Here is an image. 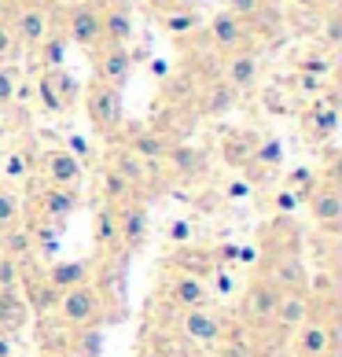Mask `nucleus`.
Here are the masks:
<instances>
[{"instance_id": "f257e3e1", "label": "nucleus", "mask_w": 342, "mask_h": 357, "mask_svg": "<svg viewBox=\"0 0 342 357\" xmlns=\"http://www.w3.org/2000/svg\"><path fill=\"white\" fill-rule=\"evenodd\" d=\"M85 111H88V122L96 126L103 137L118 133V129H122V118H125L122 89H111L103 82H88V89H85Z\"/></svg>"}, {"instance_id": "f03ea898", "label": "nucleus", "mask_w": 342, "mask_h": 357, "mask_svg": "<svg viewBox=\"0 0 342 357\" xmlns=\"http://www.w3.org/2000/svg\"><path fill=\"white\" fill-rule=\"evenodd\" d=\"M100 310H103V298H100L96 284H81V287H70V291H63V295H59L56 317H59L63 328H70V332H74V328L96 324Z\"/></svg>"}, {"instance_id": "7ed1b4c3", "label": "nucleus", "mask_w": 342, "mask_h": 357, "mask_svg": "<svg viewBox=\"0 0 342 357\" xmlns=\"http://www.w3.org/2000/svg\"><path fill=\"white\" fill-rule=\"evenodd\" d=\"M180 335L188 342H199V347H214L225 335V317H221L214 306H195V310H180Z\"/></svg>"}, {"instance_id": "20e7f679", "label": "nucleus", "mask_w": 342, "mask_h": 357, "mask_svg": "<svg viewBox=\"0 0 342 357\" xmlns=\"http://www.w3.org/2000/svg\"><path fill=\"white\" fill-rule=\"evenodd\" d=\"M37 174H41V181L48 184V188H81L85 166H81V158H77V155L56 148V151H45L41 155Z\"/></svg>"}, {"instance_id": "39448f33", "label": "nucleus", "mask_w": 342, "mask_h": 357, "mask_svg": "<svg viewBox=\"0 0 342 357\" xmlns=\"http://www.w3.org/2000/svg\"><path fill=\"white\" fill-rule=\"evenodd\" d=\"M306 206H309V218L320 225V229L335 232L342 225V192H339V181L327 177L320 184H313L306 192Z\"/></svg>"}, {"instance_id": "423d86ee", "label": "nucleus", "mask_w": 342, "mask_h": 357, "mask_svg": "<svg viewBox=\"0 0 342 357\" xmlns=\"http://www.w3.org/2000/svg\"><path fill=\"white\" fill-rule=\"evenodd\" d=\"M313 310H317V302L309 298V291H280L276 310H272V328L283 335H295L313 317Z\"/></svg>"}, {"instance_id": "0eeeda50", "label": "nucleus", "mask_w": 342, "mask_h": 357, "mask_svg": "<svg viewBox=\"0 0 342 357\" xmlns=\"http://www.w3.org/2000/svg\"><path fill=\"white\" fill-rule=\"evenodd\" d=\"M276 298H280V287L269 280V273L261 269L251 287H247V298H243V321L247 324H272V310H276Z\"/></svg>"}, {"instance_id": "6e6552de", "label": "nucleus", "mask_w": 342, "mask_h": 357, "mask_svg": "<svg viewBox=\"0 0 342 357\" xmlns=\"http://www.w3.org/2000/svg\"><path fill=\"white\" fill-rule=\"evenodd\" d=\"M92 67H96V82L122 89L133 74V52L122 45H96V56H92Z\"/></svg>"}, {"instance_id": "1a4fd4ad", "label": "nucleus", "mask_w": 342, "mask_h": 357, "mask_svg": "<svg viewBox=\"0 0 342 357\" xmlns=\"http://www.w3.org/2000/svg\"><path fill=\"white\" fill-rule=\"evenodd\" d=\"M48 8L41 4H19L15 8V15H11L8 22V30L11 37H15V45H26V48H37V45H45V37H48Z\"/></svg>"}, {"instance_id": "9d476101", "label": "nucleus", "mask_w": 342, "mask_h": 357, "mask_svg": "<svg viewBox=\"0 0 342 357\" xmlns=\"http://www.w3.org/2000/svg\"><path fill=\"white\" fill-rule=\"evenodd\" d=\"M335 354V328L317 313L295 332V357H332Z\"/></svg>"}, {"instance_id": "9b49d317", "label": "nucleus", "mask_w": 342, "mask_h": 357, "mask_svg": "<svg viewBox=\"0 0 342 357\" xmlns=\"http://www.w3.org/2000/svg\"><path fill=\"white\" fill-rule=\"evenodd\" d=\"M151 236V214L143 203L129 199L125 206H118V243L125 250H140Z\"/></svg>"}, {"instance_id": "f8f14e48", "label": "nucleus", "mask_w": 342, "mask_h": 357, "mask_svg": "<svg viewBox=\"0 0 342 357\" xmlns=\"http://www.w3.org/2000/svg\"><path fill=\"white\" fill-rule=\"evenodd\" d=\"M30 321H33V310H30V302H26L22 284L19 287H0V332L15 339L30 328Z\"/></svg>"}, {"instance_id": "ddd939ff", "label": "nucleus", "mask_w": 342, "mask_h": 357, "mask_svg": "<svg viewBox=\"0 0 342 357\" xmlns=\"http://www.w3.org/2000/svg\"><path fill=\"white\" fill-rule=\"evenodd\" d=\"M81 206V188H45L37 192V218L56 225V221H67L74 210Z\"/></svg>"}, {"instance_id": "4468645a", "label": "nucleus", "mask_w": 342, "mask_h": 357, "mask_svg": "<svg viewBox=\"0 0 342 357\" xmlns=\"http://www.w3.org/2000/svg\"><path fill=\"white\" fill-rule=\"evenodd\" d=\"M67 37L74 45H81V48H96L103 45V30H100V11L88 4V0H81V4H74L70 8V15H67Z\"/></svg>"}, {"instance_id": "2eb2a0df", "label": "nucleus", "mask_w": 342, "mask_h": 357, "mask_svg": "<svg viewBox=\"0 0 342 357\" xmlns=\"http://www.w3.org/2000/svg\"><path fill=\"white\" fill-rule=\"evenodd\" d=\"M166 298L173 302L177 310H195V306H210V284L199 280V276L177 273L166 287Z\"/></svg>"}, {"instance_id": "dca6fc26", "label": "nucleus", "mask_w": 342, "mask_h": 357, "mask_svg": "<svg viewBox=\"0 0 342 357\" xmlns=\"http://www.w3.org/2000/svg\"><path fill=\"white\" fill-rule=\"evenodd\" d=\"M45 284H52L63 295L70 287H81V284H92V261L88 258H67V261H56L48 266L45 273Z\"/></svg>"}, {"instance_id": "f3484780", "label": "nucleus", "mask_w": 342, "mask_h": 357, "mask_svg": "<svg viewBox=\"0 0 342 357\" xmlns=\"http://www.w3.org/2000/svg\"><path fill=\"white\" fill-rule=\"evenodd\" d=\"M100 30H103V45H122L129 48L133 41L137 26H133V15H129L125 4H114L107 11H100Z\"/></svg>"}, {"instance_id": "a211bd4d", "label": "nucleus", "mask_w": 342, "mask_h": 357, "mask_svg": "<svg viewBox=\"0 0 342 357\" xmlns=\"http://www.w3.org/2000/svg\"><path fill=\"white\" fill-rule=\"evenodd\" d=\"M265 273H269V280L280 291H306L309 287V273H306V266H302L298 255H280Z\"/></svg>"}, {"instance_id": "6ab92c4d", "label": "nucleus", "mask_w": 342, "mask_h": 357, "mask_svg": "<svg viewBox=\"0 0 342 357\" xmlns=\"http://www.w3.org/2000/svg\"><path fill=\"white\" fill-rule=\"evenodd\" d=\"M210 37H214V45L221 52H240V45L247 41V26L235 15H228V11H217L210 19Z\"/></svg>"}, {"instance_id": "aec40b11", "label": "nucleus", "mask_w": 342, "mask_h": 357, "mask_svg": "<svg viewBox=\"0 0 342 357\" xmlns=\"http://www.w3.org/2000/svg\"><path fill=\"white\" fill-rule=\"evenodd\" d=\"M37 250V236L30 225H8V229H0V255L15 258V261H26Z\"/></svg>"}, {"instance_id": "412c9836", "label": "nucleus", "mask_w": 342, "mask_h": 357, "mask_svg": "<svg viewBox=\"0 0 342 357\" xmlns=\"http://www.w3.org/2000/svg\"><path fill=\"white\" fill-rule=\"evenodd\" d=\"M258 74H261L258 52H235V56L228 59V67H225V85H232L235 92H240V89H251V85L258 82Z\"/></svg>"}, {"instance_id": "4be33fe9", "label": "nucleus", "mask_w": 342, "mask_h": 357, "mask_svg": "<svg viewBox=\"0 0 342 357\" xmlns=\"http://www.w3.org/2000/svg\"><path fill=\"white\" fill-rule=\"evenodd\" d=\"M107 169H114V174L122 177V181H125V184H129V188H133V192H137V184H143V181H148V162H143V158H137V155L129 151V148L114 151V155H111V166H107Z\"/></svg>"}, {"instance_id": "5701e85b", "label": "nucleus", "mask_w": 342, "mask_h": 357, "mask_svg": "<svg viewBox=\"0 0 342 357\" xmlns=\"http://www.w3.org/2000/svg\"><path fill=\"white\" fill-rule=\"evenodd\" d=\"M92 240L103 250L118 247V206L114 203H103L96 210V218H92Z\"/></svg>"}, {"instance_id": "b1692460", "label": "nucleus", "mask_w": 342, "mask_h": 357, "mask_svg": "<svg viewBox=\"0 0 342 357\" xmlns=\"http://www.w3.org/2000/svg\"><path fill=\"white\" fill-rule=\"evenodd\" d=\"M100 347H103L100 324H88V328H74V339L67 342V354L70 357H100Z\"/></svg>"}, {"instance_id": "393cba45", "label": "nucleus", "mask_w": 342, "mask_h": 357, "mask_svg": "<svg viewBox=\"0 0 342 357\" xmlns=\"http://www.w3.org/2000/svg\"><path fill=\"white\" fill-rule=\"evenodd\" d=\"M129 151H133L137 158H143V162H155V158H166L169 144L159 133H133L129 137Z\"/></svg>"}, {"instance_id": "a878e982", "label": "nucleus", "mask_w": 342, "mask_h": 357, "mask_svg": "<svg viewBox=\"0 0 342 357\" xmlns=\"http://www.w3.org/2000/svg\"><path fill=\"white\" fill-rule=\"evenodd\" d=\"M26 291V287H22ZM26 302H30V310L33 313H52L59 306V291L52 287V284H45V276L37 284H30V291H26Z\"/></svg>"}, {"instance_id": "bb28decb", "label": "nucleus", "mask_w": 342, "mask_h": 357, "mask_svg": "<svg viewBox=\"0 0 342 357\" xmlns=\"http://www.w3.org/2000/svg\"><path fill=\"white\" fill-rule=\"evenodd\" d=\"M19 218H22V195L15 188H8V184H0V229L15 225Z\"/></svg>"}, {"instance_id": "cd10ccee", "label": "nucleus", "mask_w": 342, "mask_h": 357, "mask_svg": "<svg viewBox=\"0 0 342 357\" xmlns=\"http://www.w3.org/2000/svg\"><path fill=\"white\" fill-rule=\"evenodd\" d=\"M48 77H52V85H56V92H59V100H63V107H74L77 103V96H81V85L74 82V77L63 70V67H56V70H48Z\"/></svg>"}, {"instance_id": "c85d7f7f", "label": "nucleus", "mask_w": 342, "mask_h": 357, "mask_svg": "<svg viewBox=\"0 0 342 357\" xmlns=\"http://www.w3.org/2000/svg\"><path fill=\"white\" fill-rule=\"evenodd\" d=\"M232 103H235V89L221 82V85H214V89H210V96H206V103H203V111L217 118V114H225V111L232 107Z\"/></svg>"}, {"instance_id": "c756f323", "label": "nucleus", "mask_w": 342, "mask_h": 357, "mask_svg": "<svg viewBox=\"0 0 342 357\" xmlns=\"http://www.w3.org/2000/svg\"><path fill=\"white\" fill-rule=\"evenodd\" d=\"M30 174H33V166H30V158H26L22 151L0 158V177H8V181H26Z\"/></svg>"}, {"instance_id": "7c9ffc66", "label": "nucleus", "mask_w": 342, "mask_h": 357, "mask_svg": "<svg viewBox=\"0 0 342 357\" xmlns=\"http://www.w3.org/2000/svg\"><path fill=\"white\" fill-rule=\"evenodd\" d=\"M103 195H107V203H129L133 199V188H129V184L122 181L114 174V169H103Z\"/></svg>"}, {"instance_id": "2f4dec72", "label": "nucleus", "mask_w": 342, "mask_h": 357, "mask_svg": "<svg viewBox=\"0 0 342 357\" xmlns=\"http://www.w3.org/2000/svg\"><path fill=\"white\" fill-rule=\"evenodd\" d=\"M37 96H41V107H45L48 114H67V107H63V100H59V92H56V85H52V77H48V70L41 74V82H37Z\"/></svg>"}, {"instance_id": "473e14b6", "label": "nucleus", "mask_w": 342, "mask_h": 357, "mask_svg": "<svg viewBox=\"0 0 342 357\" xmlns=\"http://www.w3.org/2000/svg\"><path fill=\"white\" fill-rule=\"evenodd\" d=\"M335 126H339L335 103H327V107H313V114H309V129H317V137L335 133Z\"/></svg>"}, {"instance_id": "72a5a7b5", "label": "nucleus", "mask_w": 342, "mask_h": 357, "mask_svg": "<svg viewBox=\"0 0 342 357\" xmlns=\"http://www.w3.org/2000/svg\"><path fill=\"white\" fill-rule=\"evenodd\" d=\"M166 158L177 162V174H195V169H203V155L192 151V148H169Z\"/></svg>"}, {"instance_id": "f704fd0d", "label": "nucleus", "mask_w": 342, "mask_h": 357, "mask_svg": "<svg viewBox=\"0 0 342 357\" xmlns=\"http://www.w3.org/2000/svg\"><path fill=\"white\" fill-rule=\"evenodd\" d=\"M199 26V15H195L192 8H184V11H166V30L169 33H188Z\"/></svg>"}, {"instance_id": "c9c22d12", "label": "nucleus", "mask_w": 342, "mask_h": 357, "mask_svg": "<svg viewBox=\"0 0 342 357\" xmlns=\"http://www.w3.org/2000/svg\"><path fill=\"white\" fill-rule=\"evenodd\" d=\"M225 11H228V15H235L240 22H247V19H258L261 15V0H225Z\"/></svg>"}, {"instance_id": "e433bc0d", "label": "nucleus", "mask_w": 342, "mask_h": 357, "mask_svg": "<svg viewBox=\"0 0 342 357\" xmlns=\"http://www.w3.org/2000/svg\"><path fill=\"white\" fill-rule=\"evenodd\" d=\"M22 284V261L0 255V287H19Z\"/></svg>"}, {"instance_id": "4c0bfd02", "label": "nucleus", "mask_w": 342, "mask_h": 357, "mask_svg": "<svg viewBox=\"0 0 342 357\" xmlns=\"http://www.w3.org/2000/svg\"><path fill=\"white\" fill-rule=\"evenodd\" d=\"M19 96V74L11 67H0V107H8Z\"/></svg>"}, {"instance_id": "58836bf2", "label": "nucleus", "mask_w": 342, "mask_h": 357, "mask_svg": "<svg viewBox=\"0 0 342 357\" xmlns=\"http://www.w3.org/2000/svg\"><path fill=\"white\" fill-rule=\"evenodd\" d=\"M45 63H48V70L63 67V41L59 37H45Z\"/></svg>"}, {"instance_id": "ea45409f", "label": "nucleus", "mask_w": 342, "mask_h": 357, "mask_svg": "<svg viewBox=\"0 0 342 357\" xmlns=\"http://www.w3.org/2000/svg\"><path fill=\"white\" fill-rule=\"evenodd\" d=\"M254 158H261V162H276V158H280V144L269 140L265 148H258V151H254Z\"/></svg>"}, {"instance_id": "a19ab883", "label": "nucleus", "mask_w": 342, "mask_h": 357, "mask_svg": "<svg viewBox=\"0 0 342 357\" xmlns=\"http://www.w3.org/2000/svg\"><path fill=\"white\" fill-rule=\"evenodd\" d=\"M11 48H15V37H11L8 22H0V59H4V56H8Z\"/></svg>"}, {"instance_id": "79ce46f5", "label": "nucleus", "mask_w": 342, "mask_h": 357, "mask_svg": "<svg viewBox=\"0 0 342 357\" xmlns=\"http://www.w3.org/2000/svg\"><path fill=\"white\" fill-rule=\"evenodd\" d=\"M0 357H15V339L0 332Z\"/></svg>"}, {"instance_id": "37998d69", "label": "nucleus", "mask_w": 342, "mask_h": 357, "mask_svg": "<svg viewBox=\"0 0 342 357\" xmlns=\"http://www.w3.org/2000/svg\"><path fill=\"white\" fill-rule=\"evenodd\" d=\"M214 287L221 291V295H228V291H232V276H228V273H217V276H214Z\"/></svg>"}, {"instance_id": "c03bdc74", "label": "nucleus", "mask_w": 342, "mask_h": 357, "mask_svg": "<svg viewBox=\"0 0 342 357\" xmlns=\"http://www.w3.org/2000/svg\"><path fill=\"white\" fill-rule=\"evenodd\" d=\"M327 41H332V45H339V15H332V19H327Z\"/></svg>"}, {"instance_id": "a18cd8bd", "label": "nucleus", "mask_w": 342, "mask_h": 357, "mask_svg": "<svg viewBox=\"0 0 342 357\" xmlns=\"http://www.w3.org/2000/svg\"><path fill=\"white\" fill-rule=\"evenodd\" d=\"M41 357H70V354H67V347H48V342H45Z\"/></svg>"}, {"instance_id": "49530a36", "label": "nucleus", "mask_w": 342, "mask_h": 357, "mask_svg": "<svg viewBox=\"0 0 342 357\" xmlns=\"http://www.w3.org/2000/svg\"><path fill=\"white\" fill-rule=\"evenodd\" d=\"M169 236H173V240H188V225H184V221H177V225H173V232H169Z\"/></svg>"}, {"instance_id": "de8ad7c7", "label": "nucleus", "mask_w": 342, "mask_h": 357, "mask_svg": "<svg viewBox=\"0 0 342 357\" xmlns=\"http://www.w3.org/2000/svg\"><path fill=\"white\" fill-rule=\"evenodd\" d=\"M302 8H317V4H324V0H298Z\"/></svg>"}, {"instance_id": "09e8293b", "label": "nucleus", "mask_w": 342, "mask_h": 357, "mask_svg": "<svg viewBox=\"0 0 342 357\" xmlns=\"http://www.w3.org/2000/svg\"><path fill=\"white\" fill-rule=\"evenodd\" d=\"M19 4H41L45 8V0H19Z\"/></svg>"}, {"instance_id": "8fccbe9b", "label": "nucleus", "mask_w": 342, "mask_h": 357, "mask_svg": "<svg viewBox=\"0 0 342 357\" xmlns=\"http://www.w3.org/2000/svg\"><path fill=\"white\" fill-rule=\"evenodd\" d=\"M59 4H70L74 8V4H81V0H59Z\"/></svg>"}, {"instance_id": "3c124183", "label": "nucleus", "mask_w": 342, "mask_h": 357, "mask_svg": "<svg viewBox=\"0 0 342 357\" xmlns=\"http://www.w3.org/2000/svg\"><path fill=\"white\" fill-rule=\"evenodd\" d=\"M148 357H169V354H148Z\"/></svg>"}]
</instances>
